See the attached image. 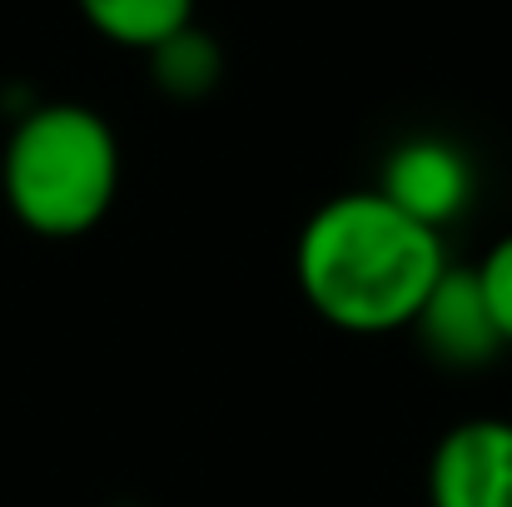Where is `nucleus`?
Returning a JSON list of instances; mask_svg holds the SVG:
<instances>
[{
	"instance_id": "f257e3e1",
	"label": "nucleus",
	"mask_w": 512,
	"mask_h": 507,
	"mask_svg": "<svg viewBox=\"0 0 512 507\" xmlns=\"http://www.w3.org/2000/svg\"><path fill=\"white\" fill-rule=\"evenodd\" d=\"M299 289L319 319L348 334L408 329L448 269L438 229L408 219L378 189L329 199L299 234Z\"/></svg>"
},
{
	"instance_id": "f03ea898",
	"label": "nucleus",
	"mask_w": 512,
	"mask_h": 507,
	"mask_svg": "<svg viewBox=\"0 0 512 507\" xmlns=\"http://www.w3.org/2000/svg\"><path fill=\"white\" fill-rule=\"evenodd\" d=\"M120 189V140L85 105L30 110L5 145V199L30 234L75 239L95 229Z\"/></svg>"
},
{
	"instance_id": "7ed1b4c3",
	"label": "nucleus",
	"mask_w": 512,
	"mask_h": 507,
	"mask_svg": "<svg viewBox=\"0 0 512 507\" xmlns=\"http://www.w3.org/2000/svg\"><path fill=\"white\" fill-rule=\"evenodd\" d=\"M433 507H512V423L468 418L448 428L428 463Z\"/></svg>"
},
{
	"instance_id": "20e7f679",
	"label": "nucleus",
	"mask_w": 512,
	"mask_h": 507,
	"mask_svg": "<svg viewBox=\"0 0 512 507\" xmlns=\"http://www.w3.org/2000/svg\"><path fill=\"white\" fill-rule=\"evenodd\" d=\"M423 353L443 368H488L508 343L493 324V309L483 299V284L473 269H443V279L433 284V294L423 299V309L408 324Z\"/></svg>"
},
{
	"instance_id": "39448f33",
	"label": "nucleus",
	"mask_w": 512,
	"mask_h": 507,
	"mask_svg": "<svg viewBox=\"0 0 512 507\" xmlns=\"http://www.w3.org/2000/svg\"><path fill=\"white\" fill-rule=\"evenodd\" d=\"M378 194L388 204H398L408 219L443 229L448 219H458L473 199V165L458 145L448 140H403L388 160H383V184Z\"/></svg>"
},
{
	"instance_id": "423d86ee",
	"label": "nucleus",
	"mask_w": 512,
	"mask_h": 507,
	"mask_svg": "<svg viewBox=\"0 0 512 507\" xmlns=\"http://www.w3.org/2000/svg\"><path fill=\"white\" fill-rule=\"evenodd\" d=\"M80 15L115 45L155 50L174 30L194 25V0H80Z\"/></svg>"
},
{
	"instance_id": "0eeeda50",
	"label": "nucleus",
	"mask_w": 512,
	"mask_h": 507,
	"mask_svg": "<svg viewBox=\"0 0 512 507\" xmlns=\"http://www.w3.org/2000/svg\"><path fill=\"white\" fill-rule=\"evenodd\" d=\"M150 65H155V85L174 95V100H199L219 85V70H224V55L219 45L199 30V25H184L174 30L170 40H160L150 50Z\"/></svg>"
},
{
	"instance_id": "6e6552de",
	"label": "nucleus",
	"mask_w": 512,
	"mask_h": 507,
	"mask_svg": "<svg viewBox=\"0 0 512 507\" xmlns=\"http://www.w3.org/2000/svg\"><path fill=\"white\" fill-rule=\"evenodd\" d=\"M473 274H478V284H483V299H488V309H493L498 334H503V343L512 348V234L488 249V259H483Z\"/></svg>"
}]
</instances>
